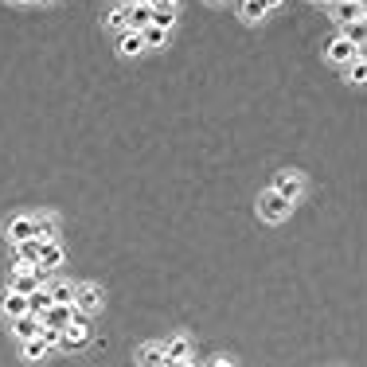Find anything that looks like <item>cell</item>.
Returning <instances> with one entry per match:
<instances>
[{"label": "cell", "mask_w": 367, "mask_h": 367, "mask_svg": "<svg viewBox=\"0 0 367 367\" xmlns=\"http://www.w3.org/2000/svg\"><path fill=\"white\" fill-rule=\"evenodd\" d=\"M75 313L78 317H90V313H98L102 309V289L94 282H83V285H75Z\"/></svg>", "instance_id": "cell-1"}, {"label": "cell", "mask_w": 367, "mask_h": 367, "mask_svg": "<svg viewBox=\"0 0 367 367\" xmlns=\"http://www.w3.org/2000/svg\"><path fill=\"white\" fill-rule=\"evenodd\" d=\"M270 192H277L285 203H293L301 192H305V176L293 172V168H285V172H277V176H274V188H270Z\"/></svg>", "instance_id": "cell-2"}, {"label": "cell", "mask_w": 367, "mask_h": 367, "mask_svg": "<svg viewBox=\"0 0 367 367\" xmlns=\"http://www.w3.org/2000/svg\"><path fill=\"white\" fill-rule=\"evenodd\" d=\"M293 203H285L277 192H262L258 195V215L266 219V223H282V219H289Z\"/></svg>", "instance_id": "cell-3"}, {"label": "cell", "mask_w": 367, "mask_h": 367, "mask_svg": "<svg viewBox=\"0 0 367 367\" xmlns=\"http://www.w3.org/2000/svg\"><path fill=\"white\" fill-rule=\"evenodd\" d=\"M75 320H78L75 305H51V309L40 317V325H43V328H55V332H63V328L75 325Z\"/></svg>", "instance_id": "cell-4"}, {"label": "cell", "mask_w": 367, "mask_h": 367, "mask_svg": "<svg viewBox=\"0 0 367 367\" xmlns=\"http://www.w3.org/2000/svg\"><path fill=\"white\" fill-rule=\"evenodd\" d=\"M126 24H129V32H145V28L152 24V0L126 4Z\"/></svg>", "instance_id": "cell-5"}, {"label": "cell", "mask_w": 367, "mask_h": 367, "mask_svg": "<svg viewBox=\"0 0 367 367\" xmlns=\"http://www.w3.org/2000/svg\"><path fill=\"white\" fill-rule=\"evenodd\" d=\"M43 277H47V274H43L40 266H35V270H28V274H12V293H20V297L28 301L35 289H43Z\"/></svg>", "instance_id": "cell-6"}, {"label": "cell", "mask_w": 367, "mask_h": 367, "mask_svg": "<svg viewBox=\"0 0 367 367\" xmlns=\"http://www.w3.org/2000/svg\"><path fill=\"white\" fill-rule=\"evenodd\" d=\"M328 12H332L336 20H344V24H359V20L367 16V8L359 4V0H336V4H332Z\"/></svg>", "instance_id": "cell-7"}, {"label": "cell", "mask_w": 367, "mask_h": 367, "mask_svg": "<svg viewBox=\"0 0 367 367\" xmlns=\"http://www.w3.org/2000/svg\"><path fill=\"white\" fill-rule=\"evenodd\" d=\"M28 239H35V219L32 215H16L8 223V242L20 246V242H28Z\"/></svg>", "instance_id": "cell-8"}, {"label": "cell", "mask_w": 367, "mask_h": 367, "mask_svg": "<svg viewBox=\"0 0 367 367\" xmlns=\"http://www.w3.org/2000/svg\"><path fill=\"white\" fill-rule=\"evenodd\" d=\"M328 59H332V63H356V59H363V51L351 47L344 35H336V40L328 43Z\"/></svg>", "instance_id": "cell-9"}, {"label": "cell", "mask_w": 367, "mask_h": 367, "mask_svg": "<svg viewBox=\"0 0 367 367\" xmlns=\"http://www.w3.org/2000/svg\"><path fill=\"white\" fill-rule=\"evenodd\" d=\"M86 344H90V328H86V320L83 317H78L75 320V325H67V328H63V348H86Z\"/></svg>", "instance_id": "cell-10"}, {"label": "cell", "mask_w": 367, "mask_h": 367, "mask_svg": "<svg viewBox=\"0 0 367 367\" xmlns=\"http://www.w3.org/2000/svg\"><path fill=\"white\" fill-rule=\"evenodd\" d=\"M164 359L168 363H188V359H192V340H188V336H172V340L164 344Z\"/></svg>", "instance_id": "cell-11"}, {"label": "cell", "mask_w": 367, "mask_h": 367, "mask_svg": "<svg viewBox=\"0 0 367 367\" xmlns=\"http://www.w3.org/2000/svg\"><path fill=\"white\" fill-rule=\"evenodd\" d=\"M270 8H277V0H242V4H239V16L246 20V24H258Z\"/></svg>", "instance_id": "cell-12"}, {"label": "cell", "mask_w": 367, "mask_h": 367, "mask_svg": "<svg viewBox=\"0 0 367 367\" xmlns=\"http://www.w3.org/2000/svg\"><path fill=\"white\" fill-rule=\"evenodd\" d=\"M40 251H43V242H40V239H28V242H20V246H16V266L35 270V266H40Z\"/></svg>", "instance_id": "cell-13"}, {"label": "cell", "mask_w": 367, "mask_h": 367, "mask_svg": "<svg viewBox=\"0 0 367 367\" xmlns=\"http://www.w3.org/2000/svg\"><path fill=\"white\" fill-rule=\"evenodd\" d=\"M176 4L172 0H157V4H152V28H160V32H168V28L176 24Z\"/></svg>", "instance_id": "cell-14"}, {"label": "cell", "mask_w": 367, "mask_h": 367, "mask_svg": "<svg viewBox=\"0 0 367 367\" xmlns=\"http://www.w3.org/2000/svg\"><path fill=\"white\" fill-rule=\"evenodd\" d=\"M63 258H67V254H63V246H59V242H43V251H40V270H43V274H51V270L63 266Z\"/></svg>", "instance_id": "cell-15"}, {"label": "cell", "mask_w": 367, "mask_h": 367, "mask_svg": "<svg viewBox=\"0 0 367 367\" xmlns=\"http://www.w3.org/2000/svg\"><path fill=\"white\" fill-rule=\"evenodd\" d=\"M8 325H12V332L20 336V344H24V340H35V336H40V317H28V313H24V317L8 320Z\"/></svg>", "instance_id": "cell-16"}, {"label": "cell", "mask_w": 367, "mask_h": 367, "mask_svg": "<svg viewBox=\"0 0 367 367\" xmlns=\"http://www.w3.org/2000/svg\"><path fill=\"white\" fill-rule=\"evenodd\" d=\"M35 239H40V242H59V219L55 215H40V219H35Z\"/></svg>", "instance_id": "cell-17"}, {"label": "cell", "mask_w": 367, "mask_h": 367, "mask_svg": "<svg viewBox=\"0 0 367 367\" xmlns=\"http://www.w3.org/2000/svg\"><path fill=\"white\" fill-rule=\"evenodd\" d=\"M137 363H141V367H164L168 363L164 348H160V344H145V348L137 351Z\"/></svg>", "instance_id": "cell-18"}, {"label": "cell", "mask_w": 367, "mask_h": 367, "mask_svg": "<svg viewBox=\"0 0 367 367\" xmlns=\"http://www.w3.org/2000/svg\"><path fill=\"white\" fill-rule=\"evenodd\" d=\"M51 305H55V301H51V293L47 289H35L32 297H28V317H43Z\"/></svg>", "instance_id": "cell-19"}, {"label": "cell", "mask_w": 367, "mask_h": 367, "mask_svg": "<svg viewBox=\"0 0 367 367\" xmlns=\"http://www.w3.org/2000/svg\"><path fill=\"white\" fill-rule=\"evenodd\" d=\"M24 313H28V301L24 297H20V293H4V317H8V320H16V317H24Z\"/></svg>", "instance_id": "cell-20"}, {"label": "cell", "mask_w": 367, "mask_h": 367, "mask_svg": "<svg viewBox=\"0 0 367 367\" xmlns=\"http://www.w3.org/2000/svg\"><path fill=\"white\" fill-rule=\"evenodd\" d=\"M47 293H51V301H55V305H71V301H75V285H71V282H55Z\"/></svg>", "instance_id": "cell-21"}, {"label": "cell", "mask_w": 367, "mask_h": 367, "mask_svg": "<svg viewBox=\"0 0 367 367\" xmlns=\"http://www.w3.org/2000/svg\"><path fill=\"white\" fill-rule=\"evenodd\" d=\"M141 51H145L141 32H126V35H121V55H129V59H133V55H141Z\"/></svg>", "instance_id": "cell-22"}, {"label": "cell", "mask_w": 367, "mask_h": 367, "mask_svg": "<svg viewBox=\"0 0 367 367\" xmlns=\"http://www.w3.org/2000/svg\"><path fill=\"white\" fill-rule=\"evenodd\" d=\"M348 83H351V86H363V83H367V63H363V59L348 63Z\"/></svg>", "instance_id": "cell-23"}, {"label": "cell", "mask_w": 367, "mask_h": 367, "mask_svg": "<svg viewBox=\"0 0 367 367\" xmlns=\"http://www.w3.org/2000/svg\"><path fill=\"white\" fill-rule=\"evenodd\" d=\"M363 35H367L363 20H359V24H348V28H344V40H348L351 47H363Z\"/></svg>", "instance_id": "cell-24"}, {"label": "cell", "mask_w": 367, "mask_h": 367, "mask_svg": "<svg viewBox=\"0 0 367 367\" xmlns=\"http://www.w3.org/2000/svg\"><path fill=\"white\" fill-rule=\"evenodd\" d=\"M141 40H145V51H149V47H160V43H164L168 40V32H160V28H145V32H141Z\"/></svg>", "instance_id": "cell-25"}, {"label": "cell", "mask_w": 367, "mask_h": 367, "mask_svg": "<svg viewBox=\"0 0 367 367\" xmlns=\"http://www.w3.org/2000/svg\"><path fill=\"white\" fill-rule=\"evenodd\" d=\"M40 344H43V348H63V332H55V328H43V325H40Z\"/></svg>", "instance_id": "cell-26"}, {"label": "cell", "mask_w": 367, "mask_h": 367, "mask_svg": "<svg viewBox=\"0 0 367 367\" xmlns=\"http://www.w3.org/2000/svg\"><path fill=\"white\" fill-rule=\"evenodd\" d=\"M20 351H24V359H43V356H47V348L40 344V336H35V340H24V348H20Z\"/></svg>", "instance_id": "cell-27"}, {"label": "cell", "mask_w": 367, "mask_h": 367, "mask_svg": "<svg viewBox=\"0 0 367 367\" xmlns=\"http://www.w3.org/2000/svg\"><path fill=\"white\" fill-rule=\"evenodd\" d=\"M106 24H109V28H117V32H129V24H126V4L109 12V20H106Z\"/></svg>", "instance_id": "cell-28"}, {"label": "cell", "mask_w": 367, "mask_h": 367, "mask_svg": "<svg viewBox=\"0 0 367 367\" xmlns=\"http://www.w3.org/2000/svg\"><path fill=\"white\" fill-rule=\"evenodd\" d=\"M211 367H234V363H231V359H215Z\"/></svg>", "instance_id": "cell-29"}, {"label": "cell", "mask_w": 367, "mask_h": 367, "mask_svg": "<svg viewBox=\"0 0 367 367\" xmlns=\"http://www.w3.org/2000/svg\"><path fill=\"white\" fill-rule=\"evenodd\" d=\"M164 367H188V363H164Z\"/></svg>", "instance_id": "cell-30"}]
</instances>
